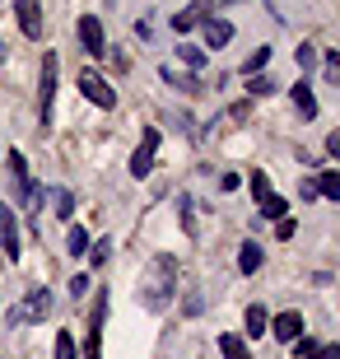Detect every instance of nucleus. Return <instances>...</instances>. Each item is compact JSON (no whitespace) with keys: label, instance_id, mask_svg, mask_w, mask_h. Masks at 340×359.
Listing matches in <instances>:
<instances>
[{"label":"nucleus","instance_id":"obj_1","mask_svg":"<svg viewBox=\"0 0 340 359\" xmlns=\"http://www.w3.org/2000/svg\"><path fill=\"white\" fill-rule=\"evenodd\" d=\"M172 280H177V257H168V252H158L149 266H144V285H140V304L144 308H168V299H172Z\"/></svg>","mask_w":340,"mask_h":359},{"label":"nucleus","instance_id":"obj_2","mask_svg":"<svg viewBox=\"0 0 340 359\" xmlns=\"http://www.w3.org/2000/svg\"><path fill=\"white\" fill-rule=\"evenodd\" d=\"M52 103H56V52H42V80H38V117H42V131L52 126Z\"/></svg>","mask_w":340,"mask_h":359},{"label":"nucleus","instance_id":"obj_3","mask_svg":"<svg viewBox=\"0 0 340 359\" xmlns=\"http://www.w3.org/2000/svg\"><path fill=\"white\" fill-rule=\"evenodd\" d=\"M5 168H10L14 201H28V205H38V201H42V187L28 182V163H24V154H19V149H10V154H5Z\"/></svg>","mask_w":340,"mask_h":359},{"label":"nucleus","instance_id":"obj_4","mask_svg":"<svg viewBox=\"0 0 340 359\" xmlns=\"http://www.w3.org/2000/svg\"><path fill=\"white\" fill-rule=\"evenodd\" d=\"M154 154H158V126H144L140 145H135V154H131V177H149Z\"/></svg>","mask_w":340,"mask_h":359},{"label":"nucleus","instance_id":"obj_5","mask_svg":"<svg viewBox=\"0 0 340 359\" xmlns=\"http://www.w3.org/2000/svg\"><path fill=\"white\" fill-rule=\"evenodd\" d=\"M52 313V294L47 290H28V299L19 308H10V322H42Z\"/></svg>","mask_w":340,"mask_h":359},{"label":"nucleus","instance_id":"obj_6","mask_svg":"<svg viewBox=\"0 0 340 359\" xmlns=\"http://www.w3.org/2000/svg\"><path fill=\"white\" fill-rule=\"evenodd\" d=\"M79 93H84L93 107H117V93L107 89V80L93 75V70H79Z\"/></svg>","mask_w":340,"mask_h":359},{"label":"nucleus","instance_id":"obj_7","mask_svg":"<svg viewBox=\"0 0 340 359\" xmlns=\"http://www.w3.org/2000/svg\"><path fill=\"white\" fill-rule=\"evenodd\" d=\"M79 42H84V52H89V56H107V42H103V24H98V14H79Z\"/></svg>","mask_w":340,"mask_h":359},{"label":"nucleus","instance_id":"obj_8","mask_svg":"<svg viewBox=\"0 0 340 359\" xmlns=\"http://www.w3.org/2000/svg\"><path fill=\"white\" fill-rule=\"evenodd\" d=\"M0 248L10 262H19V224H14V210L0 201Z\"/></svg>","mask_w":340,"mask_h":359},{"label":"nucleus","instance_id":"obj_9","mask_svg":"<svg viewBox=\"0 0 340 359\" xmlns=\"http://www.w3.org/2000/svg\"><path fill=\"white\" fill-rule=\"evenodd\" d=\"M24 38H42V0H14Z\"/></svg>","mask_w":340,"mask_h":359},{"label":"nucleus","instance_id":"obj_10","mask_svg":"<svg viewBox=\"0 0 340 359\" xmlns=\"http://www.w3.org/2000/svg\"><path fill=\"white\" fill-rule=\"evenodd\" d=\"M103 313H107V294H98V304H93V318H89V341H84V359H103V355H98V341H103Z\"/></svg>","mask_w":340,"mask_h":359},{"label":"nucleus","instance_id":"obj_11","mask_svg":"<svg viewBox=\"0 0 340 359\" xmlns=\"http://www.w3.org/2000/svg\"><path fill=\"white\" fill-rule=\"evenodd\" d=\"M200 24H205L210 47H229V42H233V24H229V19H200Z\"/></svg>","mask_w":340,"mask_h":359},{"label":"nucleus","instance_id":"obj_12","mask_svg":"<svg viewBox=\"0 0 340 359\" xmlns=\"http://www.w3.org/2000/svg\"><path fill=\"white\" fill-rule=\"evenodd\" d=\"M261 243H243V248H238V271H243V276H257V271H261Z\"/></svg>","mask_w":340,"mask_h":359},{"label":"nucleus","instance_id":"obj_13","mask_svg":"<svg viewBox=\"0 0 340 359\" xmlns=\"http://www.w3.org/2000/svg\"><path fill=\"white\" fill-rule=\"evenodd\" d=\"M299 336H303L299 313H280V318H275V341H299Z\"/></svg>","mask_w":340,"mask_h":359},{"label":"nucleus","instance_id":"obj_14","mask_svg":"<svg viewBox=\"0 0 340 359\" xmlns=\"http://www.w3.org/2000/svg\"><path fill=\"white\" fill-rule=\"evenodd\" d=\"M158 75H163V84H172V89H182V93H196L200 89L196 75H186V70H177V66H163Z\"/></svg>","mask_w":340,"mask_h":359},{"label":"nucleus","instance_id":"obj_15","mask_svg":"<svg viewBox=\"0 0 340 359\" xmlns=\"http://www.w3.org/2000/svg\"><path fill=\"white\" fill-rule=\"evenodd\" d=\"M294 107H299L303 117H317V98H313V89H308V80L294 84Z\"/></svg>","mask_w":340,"mask_h":359},{"label":"nucleus","instance_id":"obj_16","mask_svg":"<svg viewBox=\"0 0 340 359\" xmlns=\"http://www.w3.org/2000/svg\"><path fill=\"white\" fill-rule=\"evenodd\" d=\"M200 19H205V10H200V5H186L182 14H172V28H177V33H191Z\"/></svg>","mask_w":340,"mask_h":359},{"label":"nucleus","instance_id":"obj_17","mask_svg":"<svg viewBox=\"0 0 340 359\" xmlns=\"http://www.w3.org/2000/svg\"><path fill=\"white\" fill-rule=\"evenodd\" d=\"M47 196H52V210L61 215V219H70V215H75V196H70L66 187H52V191H47Z\"/></svg>","mask_w":340,"mask_h":359},{"label":"nucleus","instance_id":"obj_18","mask_svg":"<svg viewBox=\"0 0 340 359\" xmlns=\"http://www.w3.org/2000/svg\"><path fill=\"white\" fill-rule=\"evenodd\" d=\"M219 350H224V359H252L247 346H243V336H233V332H224V336H219Z\"/></svg>","mask_w":340,"mask_h":359},{"label":"nucleus","instance_id":"obj_19","mask_svg":"<svg viewBox=\"0 0 340 359\" xmlns=\"http://www.w3.org/2000/svg\"><path fill=\"white\" fill-rule=\"evenodd\" d=\"M275 89H280V84H275L271 75H266V80H261V75H252V80H247V98H271Z\"/></svg>","mask_w":340,"mask_h":359},{"label":"nucleus","instance_id":"obj_20","mask_svg":"<svg viewBox=\"0 0 340 359\" xmlns=\"http://www.w3.org/2000/svg\"><path fill=\"white\" fill-rule=\"evenodd\" d=\"M317 196L340 201V173H322V177H317Z\"/></svg>","mask_w":340,"mask_h":359},{"label":"nucleus","instance_id":"obj_21","mask_svg":"<svg viewBox=\"0 0 340 359\" xmlns=\"http://www.w3.org/2000/svg\"><path fill=\"white\" fill-rule=\"evenodd\" d=\"M247 336H266V308L261 304L247 308Z\"/></svg>","mask_w":340,"mask_h":359},{"label":"nucleus","instance_id":"obj_22","mask_svg":"<svg viewBox=\"0 0 340 359\" xmlns=\"http://www.w3.org/2000/svg\"><path fill=\"white\" fill-rule=\"evenodd\" d=\"M66 248H70V257H84V252H89V233H84V229H70Z\"/></svg>","mask_w":340,"mask_h":359},{"label":"nucleus","instance_id":"obj_23","mask_svg":"<svg viewBox=\"0 0 340 359\" xmlns=\"http://www.w3.org/2000/svg\"><path fill=\"white\" fill-rule=\"evenodd\" d=\"M261 66H271V47H257V52L247 56V66H243V75H247V80H252V75H257V70H261Z\"/></svg>","mask_w":340,"mask_h":359},{"label":"nucleus","instance_id":"obj_24","mask_svg":"<svg viewBox=\"0 0 340 359\" xmlns=\"http://www.w3.org/2000/svg\"><path fill=\"white\" fill-rule=\"evenodd\" d=\"M294 61H299V70L308 75V70L317 66V47H313V42H299V52H294Z\"/></svg>","mask_w":340,"mask_h":359},{"label":"nucleus","instance_id":"obj_25","mask_svg":"<svg viewBox=\"0 0 340 359\" xmlns=\"http://www.w3.org/2000/svg\"><path fill=\"white\" fill-rule=\"evenodd\" d=\"M285 210H289V201H280L275 191L261 201V215H266V219H285Z\"/></svg>","mask_w":340,"mask_h":359},{"label":"nucleus","instance_id":"obj_26","mask_svg":"<svg viewBox=\"0 0 340 359\" xmlns=\"http://www.w3.org/2000/svg\"><path fill=\"white\" fill-rule=\"evenodd\" d=\"M177 56H182L186 66H191V75H196V70L205 66V52H200V47H186V42H182V47H177Z\"/></svg>","mask_w":340,"mask_h":359},{"label":"nucleus","instance_id":"obj_27","mask_svg":"<svg viewBox=\"0 0 340 359\" xmlns=\"http://www.w3.org/2000/svg\"><path fill=\"white\" fill-rule=\"evenodd\" d=\"M56 359H75V336H70V332L56 336Z\"/></svg>","mask_w":340,"mask_h":359},{"label":"nucleus","instance_id":"obj_28","mask_svg":"<svg viewBox=\"0 0 340 359\" xmlns=\"http://www.w3.org/2000/svg\"><path fill=\"white\" fill-rule=\"evenodd\" d=\"M252 196H257V205L271 196V182H266V173H252Z\"/></svg>","mask_w":340,"mask_h":359},{"label":"nucleus","instance_id":"obj_29","mask_svg":"<svg viewBox=\"0 0 340 359\" xmlns=\"http://www.w3.org/2000/svg\"><path fill=\"white\" fill-rule=\"evenodd\" d=\"M294 355L299 359H322V341H308V336H303V346L294 350Z\"/></svg>","mask_w":340,"mask_h":359},{"label":"nucleus","instance_id":"obj_30","mask_svg":"<svg viewBox=\"0 0 340 359\" xmlns=\"http://www.w3.org/2000/svg\"><path fill=\"white\" fill-rule=\"evenodd\" d=\"M275 238H294V219H289V215H285V219H275Z\"/></svg>","mask_w":340,"mask_h":359},{"label":"nucleus","instance_id":"obj_31","mask_svg":"<svg viewBox=\"0 0 340 359\" xmlns=\"http://www.w3.org/2000/svg\"><path fill=\"white\" fill-rule=\"evenodd\" d=\"M327 80H331V84L340 80V56H336V52H327Z\"/></svg>","mask_w":340,"mask_h":359},{"label":"nucleus","instance_id":"obj_32","mask_svg":"<svg viewBox=\"0 0 340 359\" xmlns=\"http://www.w3.org/2000/svg\"><path fill=\"white\" fill-rule=\"evenodd\" d=\"M182 229H186V233H196V215H191V201L182 205Z\"/></svg>","mask_w":340,"mask_h":359},{"label":"nucleus","instance_id":"obj_33","mask_svg":"<svg viewBox=\"0 0 340 359\" xmlns=\"http://www.w3.org/2000/svg\"><path fill=\"white\" fill-rule=\"evenodd\" d=\"M84 290H89V276H75V280H70V294H75V299H79Z\"/></svg>","mask_w":340,"mask_h":359},{"label":"nucleus","instance_id":"obj_34","mask_svg":"<svg viewBox=\"0 0 340 359\" xmlns=\"http://www.w3.org/2000/svg\"><path fill=\"white\" fill-rule=\"evenodd\" d=\"M322 359H340V350L336 346H322Z\"/></svg>","mask_w":340,"mask_h":359},{"label":"nucleus","instance_id":"obj_35","mask_svg":"<svg viewBox=\"0 0 340 359\" xmlns=\"http://www.w3.org/2000/svg\"><path fill=\"white\" fill-rule=\"evenodd\" d=\"M5 56H10V52H5V38H0V61H5Z\"/></svg>","mask_w":340,"mask_h":359},{"label":"nucleus","instance_id":"obj_36","mask_svg":"<svg viewBox=\"0 0 340 359\" xmlns=\"http://www.w3.org/2000/svg\"><path fill=\"white\" fill-rule=\"evenodd\" d=\"M107 5H112V0H107Z\"/></svg>","mask_w":340,"mask_h":359}]
</instances>
